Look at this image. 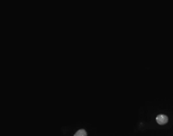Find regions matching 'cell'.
Instances as JSON below:
<instances>
[{"label": "cell", "mask_w": 173, "mask_h": 136, "mask_svg": "<svg viewBox=\"0 0 173 136\" xmlns=\"http://www.w3.org/2000/svg\"><path fill=\"white\" fill-rule=\"evenodd\" d=\"M155 120L159 125H164L169 122V117L167 115L160 114L156 117Z\"/></svg>", "instance_id": "1"}, {"label": "cell", "mask_w": 173, "mask_h": 136, "mask_svg": "<svg viewBox=\"0 0 173 136\" xmlns=\"http://www.w3.org/2000/svg\"><path fill=\"white\" fill-rule=\"evenodd\" d=\"M74 136H87L86 131L84 129L78 130L74 135Z\"/></svg>", "instance_id": "2"}]
</instances>
